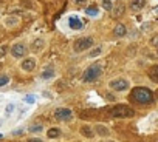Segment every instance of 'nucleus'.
I'll return each instance as SVG.
<instances>
[{
	"instance_id": "7c9ffc66",
	"label": "nucleus",
	"mask_w": 158,
	"mask_h": 142,
	"mask_svg": "<svg viewBox=\"0 0 158 142\" xmlns=\"http://www.w3.org/2000/svg\"><path fill=\"white\" fill-rule=\"evenodd\" d=\"M0 139H2V133H0Z\"/></svg>"
},
{
	"instance_id": "cd10ccee",
	"label": "nucleus",
	"mask_w": 158,
	"mask_h": 142,
	"mask_svg": "<svg viewBox=\"0 0 158 142\" xmlns=\"http://www.w3.org/2000/svg\"><path fill=\"white\" fill-rule=\"evenodd\" d=\"M75 3H76V5H85L87 0H75Z\"/></svg>"
},
{
	"instance_id": "ddd939ff",
	"label": "nucleus",
	"mask_w": 158,
	"mask_h": 142,
	"mask_svg": "<svg viewBox=\"0 0 158 142\" xmlns=\"http://www.w3.org/2000/svg\"><path fill=\"white\" fill-rule=\"evenodd\" d=\"M81 134H82L84 137L90 139V137L95 136V131H93V128L90 127V125H82V127H81Z\"/></svg>"
},
{
	"instance_id": "a878e982",
	"label": "nucleus",
	"mask_w": 158,
	"mask_h": 142,
	"mask_svg": "<svg viewBox=\"0 0 158 142\" xmlns=\"http://www.w3.org/2000/svg\"><path fill=\"white\" fill-rule=\"evenodd\" d=\"M25 102H27V104H34V102H36V99H34V96H31V94H28V96L25 98Z\"/></svg>"
},
{
	"instance_id": "4468645a",
	"label": "nucleus",
	"mask_w": 158,
	"mask_h": 142,
	"mask_svg": "<svg viewBox=\"0 0 158 142\" xmlns=\"http://www.w3.org/2000/svg\"><path fill=\"white\" fill-rule=\"evenodd\" d=\"M144 5H146V0H132V2H130V8H132L133 11L143 9Z\"/></svg>"
},
{
	"instance_id": "7ed1b4c3",
	"label": "nucleus",
	"mask_w": 158,
	"mask_h": 142,
	"mask_svg": "<svg viewBox=\"0 0 158 142\" xmlns=\"http://www.w3.org/2000/svg\"><path fill=\"white\" fill-rule=\"evenodd\" d=\"M110 114H112V117H119V119H126V117H132V116L135 114V111H133V108H130L129 105L119 104V105H116V107L112 108Z\"/></svg>"
},
{
	"instance_id": "f257e3e1",
	"label": "nucleus",
	"mask_w": 158,
	"mask_h": 142,
	"mask_svg": "<svg viewBox=\"0 0 158 142\" xmlns=\"http://www.w3.org/2000/svg\"><path fill=\"white\" fill-rule=\"evenodd\" d=\"M132 99L138 104H149L153 99V93L149 88L144 87H137L132 90Z\"/></svg>"
},
{
	"instance_id": "2eb2a0df",
	"label": "nucleus",
	"mask_w": 158,
	"mask_h": 142,
	"mask_svg": "<svg viewBox=\"0 0 158 142\" xmlns=\"http://www.w3.org/2000/svg\"><path fill=\"white\" fill-rule=\"evenodd\" d=\"M115 36L116 37H124L126 36V33H127V30H126V27L123 25V23H118V25L115 27Z\"/></svg>"
},
{
	"instance_id": "2f4dec72",
	"label": "nucleus",
	"mask_w": 158,
	"mask_h": 142,
	"mask_svg": "<svg viewBox=\"0 0 158 142\" xmlns=\"http://www.w3.org/2000/svg\"><path fill=\"white\" fill-rule=\"evenodd\" d=\"M156 53H158V48H156Z\"/></svg>"
},
{
	"instance_id": "20e7f679",
	"label": "nucleus",
	"mask_w": 158,
	"mask_h": 142,
	"mask_svg": "<svg viewBox=\"0 0 158 142\" xmlns=\"http://www.w3.org/2000/svg\"><path fill=\"white\" fill-rule=\"evenodd\" d=\"M93 46V39L92 37H81L78 40H75L73 43V51L75 53H82L88 48H92Z\"/></svg>"
},
{
	"instance_id": "6e6552de",
	"label": "nucleus",
	"mask_w": 158,
	"mask_h": 142,
	"mask_svg": "<svg viewBox=\"0 0 158 142\" xmlns=\"http://www.w3.org/2000/svg\"><path fill=\"white\" fill-rule=\"evenodd\" d=\"M68 27H70V30L78 31V30H82L84 23H82V20H81L78 16H70V17H68Z\"/></svg>"
},
{
	"instance_id": "0eeeda50",
	"label": "nucleus",
	"mask_w": 158,
	"mask_h": 142,
	"mask_svg": "<svg viewBox=\"0 0 158 142\" xmlns=\"http://www.w3.org/2000/svg\"><path fill=\"white\" fill-rule=\"evenodd\" d=\"M25 53H27V48H25L24 43H16V45H13V48H11V54H13V57L20 59V57L25 56Z\"/></svg>"
},
{
	"instance_id": "473e14b6",
	"label": "nucleus",
	"mask_w": 158,
	"mask_h": 142,
	"mask_svg": "<svg viewBox=\"0 0 158 142\" xmlns=\"http://www.w3.org/2000/svg\"><path fill=\"white\" fill-rule=\"evenodd\" d=\"M156 94H158V91H156Z\"/></svg>"
},
{
	"instance_id": "6ab92c4d",
	"label": "nucleus",
	"mask_w": 158,
	"mask_h": 142,
	"mask_svg": "<svg viewBox=\"0 0 158 142\" xmlns=\"http://www.w3.org/2000/svg\"><path fill=\"white\" fill-rule=\"evenodd\" d=\"M47 136H48L50 139H56V137L61 136V130L56 128V127H53V128H50V130L47 131Z\"/></svg>"
},
{
	"instance_id": "9b49d317",
	"label": "nucleus",
	"mask_w": 158,
	"mask_h": 142,
	"mask_svg": "<svg viewBox=\"0 0 158 142\" xmlns=\"http://www.w3.org/2000/svg\"><path fill=\"white\" fill-rule=\"evenodd\" d=\"M19 17L17 16H8V17H5V20H3V23H5V27L6 28H13V27H17L19 25Z\"/></svg>"
},
{
	"instance_id": "b1692460",
	"label": "nucleus",
	"mask_w": 158,
	"mask_h": 142,
	"mask_svg": "<svg viewBox=\"0 0 158 142\" xmlns=\"http://www.w3.org/2000/svg\"><path fill=\"white\" fill-rule=\"evenodd\" d=\"M42 128H43L42 124H34V125L30 127V131H31V133H39V131H42Z\"/></svg>"
},
{
	"instance_id": "aec40b11",
	"label": "nucleus",
	"mask_w": 158,
	"mask_h": 142,
	"mask_svg": "<svg viewBox=\"0 0 158 142\" xmlns=\"http://www.w3.org/2000/svg\"><path fill=\"white\" fill-rule=\"evenodd\" d=\"M16 110H17V104H16V102H9V104H6V107H5V113H6L8 116L13 114Z\"/></svg>"
},
{
	"instance_id": "9d476101",
	"label": "nucleus",
	"mask_w": 158,
	"mask_h": 142,
	"mask_svg": "<svg viewBox=\"0 0 158 142\" xmlns=\"http://www.w3.org/2000/svg\"><path fill=\"white\" fill-rule=\"evenodd\" d=\"M95 131H96V134L101 136V137L110 136V130H108V127L104 125V124H96V125H95Z\"/></svg>"
},
{
	"instance_id": "393cba45",
	"label": "nucleus",
	"mask_w": 158,
	"mask_h": 142,
	"mask_svg": "<svg viewBox=\"0 0 158 142\" xmlns=\"http://www.w3.org/2000/svg\"><path fill=\"white\" fill-rule=\"evenodd\" d=\"M123 11H124V6H123V5H121V3H119V5H118V6H116V9H115V11H113V14H115V16H116V17H118V16H121V14H123Z\"/></svg>"
},
{
	"instance_id": "f3484780",
	"label": "nucleus",
	"mask_w": 158,
	"mask_h": 142,
	"mask_svg": "<svg viewBox=\"0 0 158 142\" xmlns=\"http://www.w3.org/2000/svg\"><path fill=\"white\" fill-rule=\"evenodd\" d=\"M101 53H102V46H95L93 50H90V51H88V54H87V56H88V59H93V57H98Z\"/></svg>"
},
{
	"instance_id": "1a4fd4ad",
	"label": "nucleus",
	"mask_w": 158,
	"mask_h": 142,
	"mask_svg": "<svg viewBox=\"0 0 158 142\" xmlns=\"http://www.w3.org/2000/svg\"><path fill=\"white\" fill-rule=\"evenodd\" d=\"M20 68L24 69L25 73H31V71L36 68V60L33 57H28V59H25L24 62L20 63Z\"/></svg>"
},
{
	"instance_id": "4be33fe9",
	"label": "nucleus",
	"mask_w": 158,
	"mask_h": 142,
	"mask_svg": "<svg viewBox=\"0 0 158 142\" xmlns=\"http://www.w3.org/2000/svg\"><path fill=\"white\" fill-rule=\"evenodd\" d=\"M85 14H87V16H92V17H96V16L99 14V9H96V8H87V9H85Z\"/></svg>"
},
{
	"instance_id": "f03ea898",
	"label": "nucleus",
	"mask_w": 158,
	"mask_h": 142,
	"mask_svg": "<svg viewBox=\"0 0 158 142\" xmlns=\"http://www.w3.org/2000/svg\"><path fill=\"white\" fill-rule=\"evenodd\" d=\"M102 73V66L99 63H93V65H90L87 69H85V73H84V82L87 83H92L95 82Z\"/></svg>"
},
{
	"instance_id": "c756f323",
	"label": "nucleus",
	"mask_w": 158,
	"mask_h": 142,
	"mask_svg": "<svg viewBox=\"0 0 158 142\" xmlns=\"http://www.w3.org/2000/svg\"><path fill=\"white\" fill-rule=\"evenodd\" d=\"M3 54H5V48H2V50H0V57H2Z\"/></svg>"
},
{
	"instance_id": "c85d7f7f",
	"label": "nucleus",
	"mask_w": 158,
	"mask_h": 142,
	"mask_svg": "<svg viewBox=\"0 0 158 142\" xmlns=\"http://www.w3.org/2000/svg\"><path fill=\"white\" fill-rule=\"evenodd\" d=\"M27 142H42V140L40 139H28Z\"/></svg>"
},
{
	"instance_id": "5701e85b",
	"label": "nucleus",
	"mask_w": 158,
	"mask_h": 142,
	"mask_svg": "<svg viewBox=\"0 0 158 142\" xmlns=\"http://www.w3.org/2000/svg\"><path fill=\"white\" fill-rule=\"evenodd\" d=\"M102 8L105 11H112V9H113V5H112L110 0H102Z\"/></svg>"
},
{
	"instance_id": "412c9836",
	"label": "nucleus",
	"mask_w": 158,
	"mask_h": 142,
	"mask_svg": "<svg viewBox=\"0 0 158 142\" xmlns=\"http://www.w3.org/2000/svg\"><path fill=\"white\" fill-rule=\"evenodd\" d=\"M9 83V76L8 74H0V87H5Z\"/></svg>"
},
{
	"instance_id": "a211bd4d",
	"label": "nucleus",
	"mask_w": 158,
	"mask_h": 142,
	"mask_svg": "<svg viewBox=\"0 0 158 142\" xmlns=\"http://www.w3.org/2000/svg\"><path fill=\"white\" fill-rule=\"evenodd\" d=\"M149 77H150L153 82L158 83V65H155V66H152V68L149 69Z\"/></svg>"
},
{
	"instance_id": "dca6fc26",
	"label": "nucleus",
	"mask_w": 158,
	"mask_h": 142,
	"mask_svg": "<svg viewBox=\"0 0 158 142\" xmlns=\"http://www.w3.org/2000/svg\"><path fill=\"white\" fill-rule=\"evenodd\" d=\"M42 79H50V77H54V69L53 66H47L43 71H42Z\"/></svg>"
},
{
	"instance_id": "39448f33",
	"label": "nucleus",
	"mask_w": 158,
	"mask_h": 142,
	"mask_svg": "<svg viewBox=\"0 0 158 142\" xmlns=\"http://www.w3.org/2000/svg\"><path fill=\"white\" fill-rule=\"evenodd\" d=\"M108 87L112 90H115V91H126L129 87H130V82L124 77H118V79H113V80H110Z\"/></svg>"
},
{
	"instance_id": "423d86ee",
	"label": "nucleus",
	"mask_w": 158,
	"mask_h": 142,
	"mask_svg": "<svg viewBox=\"0 0 158 142\" xmlns=\"http://www.w3.org/2000/svg\"><path fill=\"white\" fill-rule=\"evenodd\" d=\"M72 117H73V111H72L70 108L62 107V108H57V110L54 111V119H57V121L68 122V121H72Z\"/></svg>"
},
{
	"instance_id": "bb28decb",
	"label": "nucleus",
	"mask_w": 158,
	"mask_h": 142,
	"mask_svg": "<svg viewBox=\"0 0 158 142\" xmlns=\"http://www.w3.org/2000/svg\"><path fill=\"white\" fill-rule=\"evenodd\" d=\"M152 45L155 46V48H158V36H155V37L152 39Z\"/></svg>"
},
{
	"instance_id": "f8f14e48",
	"label": "nucleus",
	"mask_w": 158,
	"mask_h": 142,
	"mask_svg": "<svg viewBox=\"0 0 158 142\" xmlns=\"http://www.w3.org/2000/svg\"><path fill=\"white\" fill-rule=\"evenodd\" d=\"M43 48H45V40L43 39H37L31 43V51H34V53H40Z\"/></svg>"
}]
</instances>
